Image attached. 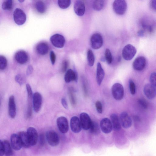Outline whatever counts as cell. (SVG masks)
Instances as JSON below:
<instances>
[{
  "instance_id": "6da1fadb",
  "label": "cell",
  "mask_w": 156,
  "mask_h": 156,
  "mask_svg": "<svg viewBox=\"0 0 156 156\" xmlns=\"http://www.w3.org/2000/svg\"><path fill=\"white\" fill-rule=\"evenodd\" d=\"M113 6L115 13L120 15H124L127 8V4L124 0H116L113 2Z\"/></svg>"
},
{
  "instance_id": "7a4b0ae2",
  "label": "cell",
  "mask_w": 156,
  "mask_h": 156,
  "mask_svg": "<svg viewBox=\"0 0 156 156\" xmlns=\"http://www.w3.org/2000/svg\"><path fill=\"white\" fill-rule=\"evenodd\" d=\"M112 93L114 98L116 100H122L124 95V89L123 85L119 83H116L112 87Z\"/></svg>"
},
{
  "instance_id": "3957f363",
  "label": "cell",
  "mask_w": 156,
  "mask_h": 156,
  "mask_svg": "<svg viewBox=\"0 0 156 156\" xmlns=\"http://www.w3.org/2000/svg\"><path fill=\"white\" fill-rule=\"evenodd\" d=\"M137 52L136 48L133 45L128 44L126 46L122 51V56L126 60H130L135 55Z\"/></svg>"
},
{
  "instance_id": "277c9868",
  "label": "cell",
  "mask_w": 156,
  "mask_h": 156,
  "mask_svg": "<svg viewBox=\"0 0 156 156\" xmlns=\"http://www.w3.org/2000/svg\"><path fill=\"white\" fill-rule=\"evenodd\" d=\"M13 18L15 23L19 25L23 24L26 20L25 13L21 9L18 8L14 11Z\"/></svg>"
},
{
  "instance_id": "5b68a950",
  "label": "cell",
  "mask_w": 156,
  "mask_h": 156,
  "mask_svg": "<svg viewBox=\"0 0 156 156\" xmlns=\"http://www.w3.org/2000/svg\"><path fill=\"white\" fill-rule=\"evenodd\" d=\"M50 41L54 46L57 48L63 47L65 43V40L64 36L58 34L52 36L50 38Z\"/></svg>"
},
{
  "instance_id": "8992f818",
  "label": "cell",
  "mask_w": 156,
  "mask_h": 156,
  "mask_svg": "<svg viewBox=\"0 0 156 156\" xmlns=\"http://www.w3.org/2000/svg\"><path fill=\"white\" fill-rule=\"evenodd\" d=\"M47 141L49 145L52 146H56L59 143V138L57 133L54 131H48L46 135Z\"/></svg>"
},
{
  "instance_id": "52a82bcc",
  "label": "cell",
  "mask_w": 156,
  "mask_h": 156,
  "mask_svg": "<svg viewBox=\"0 0 156 156\" xmlns=\"http://www.w3.org/2000/svg\"><path fill=\"white\" fill-rule=\"evenodd\" d=\"M58 127L63 134L66 133L69 130V125L67 119L64 116L59 117L57 121Z\"/></svg>"
},
{
  "instance_id": "ba28073f",
  "label": "cell",
  "mask_w": 156,
  "mask_h": 156,
  "mask_svg": "<svg viewBox=\"0 0 156 156\" xmlns=\"http://www.w3.org/2000/svg\"><path fill=\"white\" fill-rule=\"evenodd\" d=\"M91 43L92 48L94 49H98L101 47L103 44V38L99 33H95L91 38Z\"/></svg>"
},
{
  "instance_id": "9c48e42d",
  "label": "cell",
  "mask_w": 156,
  "mask_h": 156,
  "mask_svg": "<svg viewBox=\"0 0 156 156\" xmlns=\"http://www.w3.org/2000/svg\"><path fill=\"white\" fill-rule=\"evenodd\" d=\"M80 122L82 128L85 130H89L92 121L88 115L85 113H82L80 115Z\"/></svg>"
},
{
  "instance_id": "30bf717a",
  "label": "cell",
  "mask_w": 156,
  "mask_h": 156,
  "mask_svg": "<svg viewBox=\"0 0 156 156\" xmlns=\"http://www.w3.org/2000/svg\"><path fill=\"white\" fill-rule=\"evenodd\" d=\"M28 97V107L27 113V118L30 119L32 115V101L33 95L31 86L29 84L26 85Z\"/></svg>"
},
{
  "instance_id": "8fae6325",
  "label": "cell",
  "mask_w": 156,
  "mask_h": 156,
  "mask_svg": "<svg viewBox=\"0 0 156 156\" xmlns=\"http://www.w3.org/2000/svg\"><path fill=\"white\" fill-rule=\"evenodd\" d=\"M43 101L42 96L38 92L35 93L33 95V104L34 110L38 113L41 109Z\"/></svg>"
},
{
  "instance_id": "7c38bea8",
  "label": "cell",
  "mask_w": 156,
  "mask_h": 156,
  "mask_svg": "<svg viewBox=\"0 0 156 156\" xmlns=\"http://www.w3.org/2000/svg\"><path fill=\"white\" fill-rule=\"evenodd\" d=\"M100 127L102 132L106 134L110 133L113 129L111 121L107 118H104L102 120L100 123Z\"/></svg>"
},
{
  "instance_id": "4fadbf2b",
  "label": "cell",
  "mask_w": 156,
  "mask_h": 156,
  "mask_svg": "<svg viewBox=\"0 0 156 156\" xmlns=\"http://www.w3.org/2000/svg\"><path fill=\"white\" fill-rule=\"evenodd\" d=\"M120 120L121 125L124 128L128 129L131 127L132 124V120L127 112H124L121 113Z\"/></svg>"
},
{
  "instance_id": "5bb4252c",
  "label": "cell",
  "mask_w": 156,
  "mask_h": 156,
  "mask_svg": "<svg viewBox=\"0 0 156 156\" xmlns=\"http://www.w3.org/2000/svg\"><path fill=\"white\" fill-rule=\"evenodd\" d=\"M146 61L145 58L140 56L136 58L133 63L134 69L137 71H141L146 66Z\"/></svg>"
},
{
  "instance_id": "9a60e30c",
  "label": "cell",
  "mask_w": 156,
  "mask_h": 156,
  "mask_svg": "<svg viewBox=\"0 0 156 156\" xmlns=\"http://www.w3.org/2000/svg\"><path fill=\"white\" fill-rule=\"evenodd\" d=\"M27 133L31 146L35 145L38 140V135L36 130L33 127H29Z\"/></svg>"
},
{
  "instance_id": "2e32d148",
  "label": "cell",
  "mask_w": 156,
  "mask_h": 156,
  "mask_svg": "<svg viewBox=\"0 0 156 156\" xmlns=\"http://www.w3.org/2000/svg\"><path fill=\"white\" fill-rule=\"evenodd\" d=\"M70 126L72 131L74 133H77L80 132L82 127L80 120L76 116L72 117L70 121Z\"/></svg>"
},
{
  "instance_id": "e0dca14e",
  "label": "cell",
  "mask_w": 156,
  "mask_h": 156,
  "mask_svg": "<svg viewBox=\"0 0 156 156\" xmlns=\"http://www.w3.org/2000/svg\"><path fill=\"white\" fill-rule=\"evenodd\" d=\"M15 57L16 61L21 64L26 63L29 59L27 53L23 50H20L17 52L15 54Z\"/></svg>"
},
{
  "instance_id": "ac0fdd59",
  "label": "cell",
  "mask_w": 156,
  "mask_h": 156,
  "mask_svg": "<svg viewBox=\"0 0 156 156\" xmlns=\"http://www.w3.org/2000/svg\"><path fill=\"white\" fill-rule=\"evenodd\" d=\"M144 92L146 96L150 99H154L156 96L155 87L151 84H148L145 85Z\"/></svg>"
},
{
  "instance_id": "d6986e66",
  "label": "cell",
  "mask_w": 156,
  "mask_h": 156,
  "mask_svg": "<svg viewBox=\"0 0 156 156\" xmlns=\"http://www.w3.org/2000/svg\"><path fill=\"white\" fill-rule=\"evenodd\" d=\"M10 141L12 148L15 150H20L23 146L18 135L15 134H12L10 137Z\"/></svg>"
},
{
  "instance_id": "ffe728a7",
  "label": "cell",
  "mask_w": 156,
  "mask_h": 156,
  "mask_svg": "<svg viewBox=\"0 0 156 156\" xmlns=\"http://www.w3.org/2000/svg\"><path fill=\"white\" fill-rule=\"evenodd\" d=\"M74 10L77 15L79 16H83L85 10L84 3L81 1H76L74 4Z\"/></svg>"
},
{
  "instance_id": "44dd1931",
  "label": "cell",
  "mask_w": 156,
  "mask_h": 156,
  "mask_svg": "<svg viewBox=\"0 0 156 156\" xmlns=\"http://www.w3.org/2000/svg\"><path fill=\"white\" fill-rule=\"evenodd\" d=\"M8 105L9 115L11 118H14L16 115V109L15 98L13 96L10 97Z\"/></svg>"
},
{
  "instance_id": "7402d4cb",
  "label": "cell",
  "mask_w": 156,
  "mask_h": 156,
  "mask_svg": "<svg viewBox=\"0 0 156 156\" xmlns=\"http://www.w3.org/2000/svg\"><path fill=\"white\" fill-rule=\"evenodd\" d=\"M78 75L77 73L71 69H69L64 76V80L66 83H69L73 81L77 82Z\"/></svg>"
},
{
  "instance_id": "603a6c76",
  "label": "cell",
  "mask_w": 156,
  "mask_h": 156,
  "mask_svg": "<svg viewBox=\"0 0 156 156\" xmlns=\"http://www.w3.org/2000/svg\"><path fill=\"white\" fill-rule=\"evenodd\" d=\"M105 72L103 69L101 63H97L96 72V81L98 85H100L105 76Z\"/></svg>"
},
{
  "instance_id": "cb8c5ba5",
  "label": "cell",
  "mask_w": 156,
  "mask_h": 156,
  "mask_svg": "<svg viewBox=\"0 0 156 156\" xmlns=\"http://www.w3.org/2000/svg\"><path fill=\"white\" fill-rule=\"evenodd\" d=\"M37 53L41 55H45L47 54L49 49V46L46 43L42 42L38 43L36 47Z\"/></svg>"
},
{
  "instance_id": "d4e9b609",
  "label": "cell",
  "mask_w": 156,
  "mask_h": 156,
  "mask_svg": "<svg viewBox=\"0 0 156 156\" xmlns=\"http://www.w3.org/2000/svg\"><path fill=\"white\" fill-rule=\"evenodd\" d=\"M110 118L113 128L114 130H120L121 128V125L118 116L116 114H112L110 116Z\"/></svg>"
},
{
  "instance_id": "484cf974",
  "label": "cell",
  "mask_w": 156,
  "mask_h": 156,
  "mask_svg": "<svg viewBox=\"0 0 156 156\" xmlns=\"http://www.w3.org/2000/svg\"><path fill=\"white\" fill-rule=\"evenodd\" d=\"M18 135L21 141L22 146L25 148H29L31 146L27 133L23 131L19 133Z\"/></svg>"
},
{
  "instance_id": "4316f807",
  "label": "cell",
  "mask_w": 156,
  "mask_h": 156,
  "mask_svg": "<svg viewBox=\"0 0 156 156\" xmlns=\"http://www.w3.org/2000/svg\"><path fill=\"white\" fill-rule=\"evenodd\" d=\"M35 6L36 10L40 13L43 14L46 12V7L45 4L43 1H37Z\"/></svg>"
},
{
  "instance_id": "83f0119b",
  "label": "cell",
  "mask_w": 156,
  "mask_h": 156,
  "mask_svg": "<svg viewBox=\"0 0 156 156\" xmlns=\"http://www.w3.org/2000/svg\"><path fill=\"white\" fill-rule=\"evenodd\" d=\"M3 141L4 148L5 154L6 156H11L13 154V150L10 143L8 141Z\"/></svg>"
},
{
  "instance_id": "f1b7e54d",
  "label": "cell",
  "mask_w": 156,
  "mask_h": 156,
  "mask_svg": "<svg viewBox=\"0 0 156 156\" xmlns=\"http://www.w3.org/2000/svg\"><path fill=\"white\" fill-rule=\"evenodd\" d=\"M105 1L102 0H96L94 1L93 4V9L97 11L102 10L104 6Z\"/></svg>"
},
{
  "instance_id": "f546056e",
  "label": "cell",
  "mask_w": 156,
  "mask_h": 156,
  "mask_svg": "<svg viewBox=\"0 0 156 156\" xmlns=\"http://www.w3.org/2000/svg\"><path fill=\"white\" fill-rule=\"evenodd\" d=\"M90 132L93 134H98L100 132V128L98 123L95 122L92 123L89 129Z\"/></svg>"
},
{
  "instance_id": "4dcf8cb0",
  "label": "cell",
  "mask_w": 156,
  "mask_h": 156,
  "mask_svg": "<svg viewBox=\"0 0 156 156\" xmlns=\"http://www.w3.org/2000/svg\"><path fill=\"white\" fill-rule=\"evenodd\" d=\"M87 59L89 65L93 66L95 63V57L93 52L91 50L89 49L88 51Z\"/></svg>"
},
{
  "instance_id": "1f68e13d",
  "label": "cell",
  "mask_w": 156,
  "mask_h": 156,
  "mask_svg": "<svg viewBox=\"0 0 156 156\" xmlns=\"http://www.w3.org/2000/svg\"><path fill=\"white\" fill-rule=\"evenodd\" d=\"M71 3L70 0H59L58 1L59 7L61 9H66L68 8Z\"/></svg>"
},
{
  "instance_id": "d6a6232c",
  "label": "cell",
  "mask_w": 156,
  "mask_h": 156,
  "mask_svg": "<svg viewBox=\"0 0 156 156\" xmlns=\"http://www.w3.org/2000/svg\"><path fill=\"white\" fill-rule=\"evenodd\" d=\"M13 1L12 0H6L2 4V8L4 10H10L13 8Z\"/></svg>"
},
{
  "instance_id": "836d02e7",
  "label": "cell",
  "mask_w": 156,
  "mask_h": 156,
  "mask_svg": "<svg viewBox=\"0 0 156 156\" xmlns=\"http://www.w3.org/2000/svg\"><path fill=\"white\" fill-rule=\"evenodd\" d=\"M7 62L6 58L3 56H0V69L4 70L7 67Z\"/></svg>"
},
{
  "instance_id": "e575fe53",
  "label": "cell",
  "mask_w": 156,
  "mask_h": 156,
  "mask_svg": "<svg viewBox=\"0 0 156 156\" xmlns=\"http://www.w3.org/2000/svg\"><path fill=\"white\" fill-rule=\"evenodd\" d=\"M69 95L71 103L72 106H74L76 104V101L72 89H69Z\"/></svg>"
},
{
  "instance_id": "d590c367",
  "label": "cell",
  "mask_w": 156,
  "mask_h": 156,
  "mask_svg": "<svg viewBox=\"0 0 156 156\" xmlns=\"http://www.w3.org/2000/svg\"><path fill=\"white\" fill-rule=\"evenodd\" d=\"M105 59L108 64H110L112 62V57L110 51L109 49H107L105 52Z\"/></svg>"
},
{
  "instance_id": "8d00e7d4",
  "label": "cell",
  "mask_w": 156,
  "mask_h": 156,
  "mask_svg": "<svg viewBox=\"0 0 156 156\" xmlns=\"http://www.w3.org/2000/svg\"><path fill=\"white\" fill-rule=\"evenodd\" d=\"M129 88L130 91L132 95H134L136 93V87L135 83L132 80L129 81Z\"/></svg>"
},
{
  "instance_id": "74e56055",
  "label": "cell",
  "mask_w": 156,
  "mask_h": 156,
  "mask_svg": "<svg viewBox=\"0 0 156 156\" xmlns=\"http://www.w3.org/2000/svg\"><path fill=\"white\" fill-rule=\"evenodd\" d=\"M69 66L68 61L66 60H64L63 61L61 67V71L62 72H65Z\"/></svg>"
},
{
  "instance_id": "f35d334b",
  "label": "cell",
  "mask_w": 156,
  "mask_h": 156,
  "mask_svg": "<svg viewBox=\"0 0 156 156\" xmlns=\"http://www.w3.org/2000/svg\"><path fill=\"white\" fill-rule=\"evenodd\" d=\"M15 80L18 83L21 85H22L24 83V78L20 74H18L15 76Z\"/></svg>"
},
{
  "instance_id": "ab89813d",
  "label": "cell",
  "mask_w": 156,
  "mask_h": 156,
  "mask_svg": "<svg viewBox=\"0 0 156 156\" xmlns=\"http://www.w3.org/2000/svg\"><path fill=\"white\" fill-rule=\"evenodd\" d=\"M150 81L151 84L156 87V73H152L150 76Z\"/></svg>"
},
{
  "instance_id": "60d3db41",
  "label": "cell",
  "mask_w": 156,
  "mask_h": 156,
  "mask_svg": "<svg viewBox=\"0 0 156 156\" xmlns=\"http://www.w3.org/2000/svg\"><path fill=\"white\" fill-rule=\"evenodd\" d=\"M95 106L98 113L101 114L102 112V104L99 101H97L95 103Z\"/></svg>"
},
{
  "instance_id": "b9f144b4",
  "label": "cell",
  "mask_w": 156,
  "mask_h": 156,
  "mask_svg": "<svg viewBox=\"0 0 156 156\" xmlns=\"http://www.w3.org/2000/svg\"><path fill=\"white\" fill-rule=\"evenodd\" d=\"M50 58L52 64H54L56 60V56L53 51H51L50 52Z\"/></svg>"
},
{
  "instance_id": "7bdbcfd3",
  "label": "cell",
  "mask_w": 156,
  "mask_h": 156,
  "mask_svg": "<svg viewBox=\"0 0 156 156\" xmlns=\"http://www.w3.org/2000/svg\"><path fill=\"white\" fill-rule=\"evenodd\" d=\"M138 102L142 107L145 109L147 108L148 107L147 104L145 100L140 99L138 100Z\"/></svg>"
},
{
  "instance_id": "ee69618b",
  "label": "cell",
  "mask_w": 156,
  "mask_h": 156,
  "mask_svg": "<svg viewBox=\"0 0 156 156\" xmlns=\"http://www.w3.org/2000/svg\"><path fill=\"white\" fill-rule=\"evenodd\" d=\"M5 154L4 148L3 141H0V156H3Z\"/></svg>"
},
{
  "instance_id": "f6af8a7d",
  "label": "cell",
  "mask_w": 156,
  "mask_h": 156,
  "mask_svg": "<svg viewBox=\"0 0 156 156\" xmlns=\"http://www.w3.org/2000/svg\"><path fill=\"white\" fill-rule=\"evenodd\" d=\"M61 103L63 107L65 109H68V105L66 99L63 98L61 99Z\"/></svg>"
},
{
  "instance_id": "bcb514c9",
  "label": "cell",
  "mask_w": 156,
  "mask_h": 156,
  "mask_svg": "<svg viewBox=\"0 0 156 156\" xmlns=\"http://www.w3.org/2000/svg\"><path fill=\"white\" fill-rule=\"evenodd\" d=\"M33 71V68L32 66L30 65L27 68L26 74L28 75H29L31 74L32 73Z\"/></svg>"
},
{
  "instance_id": "7dc6e473",
  "label": "cell",
  "mask_w": 156,
  "mask_h": 156,
  "mask_svg": "<svg viewBox=\"0 0 156 156\" xmlns=\"http://www.w3.org/2000/svg\"><path fill=\"white\" fill-rule=\"evenodd\" d=\"M151 5L152 9L156 11V0H153L151 1Z\"/></svg>"
},
{
  "instance_id": "c3c4849f",
  "label": "cell",
  "mask_w": 156,
  "mask_h": 156,
  "mask_svg": "<svg viewBox=\"0 0 156 156\" xmlns=\"http://www.w3.org/2000/svg\"><path fill=\"white\" fill-rule=\"evenodd\" d=\"M83 88L85 95H86L87 94V90L86 85L85 84L83 85Z\"/></svg>"
},
{
  "instance_id": "681fc988",
  "label": "cell",
  "mask_w": 156,
  "mask_h": 156,
  "mask_svg": "<svg viewBox=\"0 0 156 156\" xmlns=\"http://www.w3.org/2000/svg\"><path fill=\"white\" fill-rule=\"evenodd\" d=\"M40 142L41 144H44V138L43 135L40 136Z\"/></svg>"
},
{
  "instance_id": "f907efd6",
  "label": "cell",
  "mask_w": 156,
  "mask_h": 156,
  "mask_svg": "<svg viewBox=\"0 0 156 156\" xmlns=\"http://www.w3.org/2000/svg\"><path fill=\"white\" fill-rule=\"evenodd\" d=\"M144 34V32L143 30H140L138 32V35L139 36H142Z\"/></svg>"
},
{
  "instance_id": "816d5d0a",
  "label": "cell",
  "mask_w": 156,
  "mask_h": 156,
  "mask_svg": "<svg viewBox=\"0 0 156 156\" xmlns=\"http://www.w3.org/2000/svg\"><path fill=\"white\" fill-rule=\"evenodd\" d=\"M19 1L21 2H23L24 1Z\"/></svg>"
}]
</instances>
